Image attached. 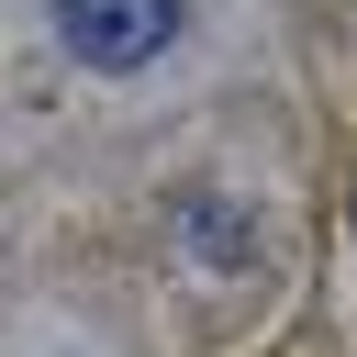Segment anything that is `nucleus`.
Here are the masks:
<instances>
[{
	"mask_svg": "<svg viewBox=\"0 0 357 357\" xmlns=\"http://www.w3.org/2000/svg\"><path fill=\"white\" fill-rule=\"evenodd\" d=\"M178 22H190V0H56V45L78 67H100V78L156 67L178 45Z\"/></svg>",
	"mask_w": 357,
	"mask_h": 357,
	"instance_id": "1",
	"label": "nucleus"
},
{
	"mask_svg": "<svg viewBox=\"0 0 357 357\" xmlns=\"http://www.w3.org/2000/svg\"><path fill=\"white\" fill-rule=\"evenodd\" d=\"M178 245H190L212 279H245V268H257V212H234L223 190H190V201H178Z\"/></svg>",
	"mask_w": 357,
	"mask_h": 357,
	"instance_id": "2",
	"label": "nucleus"
}]
</instances>
